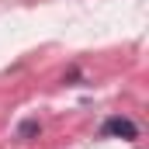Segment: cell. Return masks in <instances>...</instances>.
<instances>
[{"instance_id": "6da1fadb", "label": "cell", "mask_w": 149, "mask_h": 149, "mask_svg": "<svg viewBox=\"0 0 149 149\" xmlns=\"http://www.w3.org/2000/svg\"><path fill=\"white\" fill-rule=\"evenodd\" d=\"M101 139H125V142H132V139H139V125L132 118H125V114H111L101 125Z\"/></svg>"}, {"instance_id": "7a4b0ae2", "label": "cell", "mask_w": 149, "mask_h": 149, "mask_svg": "<svg viewBox=\"0 0 149 149\" xmlns=\"http://www.w3.org/2000/svg\"><path fill=\"white\" fill-rule=\"evenodd\" d=\"M38 132H42V121H38V118H24V121L17 125V135H21V139H35Z\"/></svg>"}]
</instances>
